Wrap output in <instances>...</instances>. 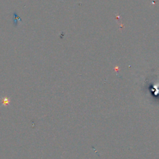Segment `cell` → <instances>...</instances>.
<instances>
[{
	"instance_id": "obj_1",
	"label": "cell",
	"mask_w": 159,
	"mask_h": 159,
	"mask_svg": "<svg viewBox=\"0 0 159 159\" xmlns=\"http://www.w3.org/2000/svg\"><path fill=\"white\" fill-rule=\"evenodd\" d=\"M10 103V99L8 98H4L3 99V103L4 104H8V103Z\"/></svg>"
}]
</instances>
